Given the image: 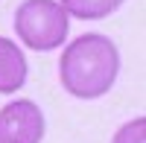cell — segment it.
Returning a JSON list of instances; mask_svg holds the SVG:
<instances>
[{
	"label": "cell",
	"instance_id": "6da1fadb",
	"mask_svg": "<svg viewBox=\"0 0 146 143\" xmlns=\"http://www.w3.org/2000/svg\"><path fill=\"white\" fill-rule=\"evenodd\" d=\"M120 76V50L102 32H85L64 47L58 58V82L76 99H100Z\"/></svg>",
	"mask_w": 146,
	"mask_h": 143
},
{
	"label": "cell",
	"instance_id": "7a4b0ae2",
	"mask_svg": "<svg viewBox=\"0 0 146 143\" xmlns=\"http://www.w3.org/2000/svg\"><path fill=\"white\" fill-rule=\"evenodd\" d=\"M15 32L29 50L50 53L67 41L70 15L58 0H23L15 9Z\"/></svg>",
	"mask_w": 146,
	"mask_h": 143
},
{
	"label": "cell",
	"instance_id": "3957f363",
	"mask_svg": "<svg viewBox=\"0 0 146 143\" xmlns=\"http://www.w3.org/2000/svg\"><path fill=\"white\" fill-rule=\"evenodd\" d=\"M44 111L32 99H15L0 108V143H41Z\"/></svg>",
	"mask_w": 146,
	"mask_h": 143
},
{
	"label": "cell",
	"instance_id": "277c9868",
	"mask_svg": "<svg viewBox=\"0 0 146 143\" xmlns=\"http://www.w3.org/2000/svg\"><path fill=\"white\" fill-rule=\"evenodd\" d=\"M29 67L23 50L12 38H0V93H15L27 85Z\"/></svg>",
	"mask_w": 146,
	"mask_h": 143
},
{
	"label": "cell",
	"instance_id": "5b68a950",
	"mask_svg": "<svg viewBox=\"0 0 146 143\" xmlns=\"http://www.w3.org/2000/svg\"><path fill=\"white\" fill-rule=\"evenodd\" d=\"M64 6V12L70 18H79V21H102L108 18L111 12H117L126 0H58Z\"/></svg>",
	"mask_w": 146,
	"mask_h": 143
},
{
	"label": "cell",
	"instance_id": "8992f818",
	"mask_svg": "<svg viewBox=\"0 0 146 143\" xmlns=\"http://www.w3.org/2000/svg\"><path fill=\"white\" fill-rule=\"evenodd\" d=\"M111 143H146V117H135L117 128Z\"/></svg>",
	"mask_w": 146,
	"mask_h": 143
}]
</instances>
